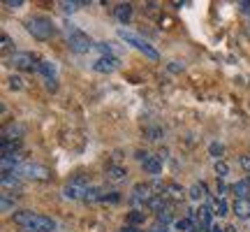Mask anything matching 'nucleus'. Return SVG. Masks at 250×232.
Here are the masks:
<instances>
[{"label": "nucleus", "mask_w": 250, "mask_h": 232, "mask_svg": "<svg viewBox=\"0 0 250 232\" xmlns=\"http://www.w3.org/2000/svg\"><path fill=\"white\" fill-rule=\"evenodd\" d=\"M12 221L26 232H54L56 228H58L54 218L37 214L33 209H19V211H14Z\"/></svg>", "instance_id": "f257e3e1"}, {"label": "nucleus", "mask_w": 250, "mask_h": 232, "mask_svg": "<svg viewBox=\"0 0 250 232\" xmlns=\"http://www.w3.org/2000/svg\"><path fill=\"white\" fill-rule=\"evenodd\" d=\"M26 30L35 37V40H40V42H49V40L56 35L54 21L49 17H44V14H33V17H28L26 19Z\"/></svg>", "instance_id": "f03ea898"}, {"label": "nucleus", "mask_w": 250, "mask_h": 232, "mask_svg": "<svg viewBox=\"0 0 250 232\" xmlns=\"http://www.w3.org/2000/svg\"><path fill=\"white\" fill-rule=\"evenodd\" d=\"M118 37L123 40L125 45L134 46L137 51H142L146 58H151V61H160V54H158V49L151 46L146 40H144L139 33H134V30H127V28H118Z\"/></svg>", "instance_id": "7ed1b4c3"}, {"label": "nucleus", "mask_w": 250, "mask_h": 232, "mask_svg": "<svg viewBox=\"0 0 250 232\" xmlns=\"http://www.w3.org/2000/svg\"><path fill=\"white\" fill-rule=\"evenodd\" d=\"M67 45L74 54H88L90 49L95 46V42L88 37V33H83L77 26H67Z\"/></svg>", "instance_id": "20e7f679"}, {"label": "nucleus", "mask_w": 250, "mask_h": 232, "mask_svg": "<svg viewBox=\"0 0 250 232\" xmlns=\"http://www.w3.org/2000/svg\"><path fill=\"white\" fill-rule=\"evenodd\" d=\"M17 177H23V179H33V181H49L51 179V172L46 170L44 165H37V162H23V165H19L17 172H14Z\"/></svg>", "instance_id": "39448f33"}, {"label": "nucleus", "mask_w": 250, "mask_h": 232, "mask_svg": "<svg viewBox=\"0 0 250 232\" xmlns=\"http://www.w3.org/2000/svg\"><path fill=\"white\" fill-rule=\"evenodd\" d=\"M7 65L9 68H14V70L33 72V70H37L40 61H37V56L30 54V51H17V54H12L7 58Z\"/></svg>", "instance_id": "423d86ee"}, {"label": "nucleus", "mask_w": 250, "mask_h": 232, "mask_svg": "<svg viewBox=\"0 0 250 232\" xmlns=\"http://www.w3.org/2000/svg\"><path fill=\"white\" fill-rule=\"evenodd\" d=\"M151 190H153L151 184H134V186H132V193L127 195V200H130L132 205H142L144 207L153 195H155V193H151Z\"/></svg>", "instance_id": "0eeeda50"}, {"label": "nucleus", "mask_w": 250, "mask_h": 232, "mask_svg": "<svg viewBox=\"0 0 250 232\" xmlns=\"http://www.w3.org/2000/svg\"><path fill=\"white\" fill-rule=\"evenodd\" d=\"M118 56H100L98 61L93 63V70L98 74H111V72L118 70Z\"/></svg>", "instance_id": "6e6552de"}, {"label": "nucleus", "mask_w": 250, "mask_h": 232, "mask_svg": "<svg viewBox=\"0 0 250 232\" xmlns=\"http://www.w3.org/2000/svg\"><path fill=\"white\" fill-rule=\"evenodd\" d=\"M23 135H26V125L19 121H12L2 128V139H9V142H19Z\"/></svg>", "instance_id": "1a4fd4ad"}, {"label": "nucleus", "mask_w": 250, "mask_h": 232, "mask_svg": "<svg viewBox=\"0 0 250 232\" xmlns=\"http://www.w3.org/2000/svg\"><path fill=\"white\" fill-rule=\"evenodd\" d=\"M134 14V7H132V2H118L116 7H114V17H116L118 23H130V19H132Z\"/></svg>", "instance_id": "9d476101"}, {"label": "nucleus", "mask_w": 250, "mask_h": 232, "mask_svg": "<svg viewBox=\"0 0 250 232\" xmlns=\"http://www.w3.org/2000/svg\"><path fill=\"white\" fill-rule=\"evenodd\" d=\"M86 188H88V186H81V184L70 181L67 186L62 188V197H65V200H83V195H86Z\"/></svg>", "instance_id": "9b49d317"}, {"label": "nucleus", "mask_w": 250, "mask_h": 232, "mask_svg": "<svg viewBox=\"0 0 250 232\" xmlns=\"http://www.w3.org/2000/svg\"><path fill=\"white\" fill-rule=\"evenodd\" d=\"M104 177H107V181L121 184V181H125V179H127V167H123V165H107Z\"/></svg>", "instance_id": "f8f14e48"}, {"label": "nucleus", "mask_w": 250, "mask_h": 232, "mask_svg": "<svg viewBox=\"0 0 250 232\" xmlns=\"http://www.w3.org/2000/svg\"><path fill=\"white\" fill-rule=\"evenodd\" d=\"M232 211L236 214V218L248 221V218H250V200H248V197H243V200H234Z\"/></svg>", "instance_id": "ddd939ff"}, {"label": "nucleus", "mask_w": 250, "mask_h": 232, "mask_svg": "<svg viewBox=\"0 0 250 232\" xmlns=\"http://www.w3.org/2000/svg\"><path fill=\"white\" fill-rule=\"evenodd\" d=\"M142 167H144V172H146V174H153V177L162 174V161L158 158V156H148V158L142 162Z\"/></svg>", "instance_id": "4468645a"}, {"label": "nucleus", "mask_w": 250, "mask_h": 232, "mask_svg": "<svg viewBox=\"0 0 250 232\" xmlns=\"http://www.w3.org/2000/svg\"><path fill=\"white\" fill-rule=\"evenodd\" d=\"M229 190H232L234 195H236V200L248 197V193H250V179H241V181L232 184V186H229Z\"/></svg>", "instance_id": "2eb2a0df"}, {"label": "nucleus", "mask_w": 250, "mask_h": 232, "mask_svg": "<svg viewBox=\"0 0 250 232\" xmlns=\"http://www.w3.org/2000/svg\"><path fill=\"white\" fill-rule=\"evenodd\" d=\"M146 209H151V211H155V214H160V211H165L167 209V195H155L146 202Z\"/></svg>", "instance_id": "dca6fc26"}, {"label": "nucleus", "mask_w": 250, "mask_h": 232, "mask_svg": "<svg viewBox=\"0 0 250 232\" xmlns=\"http://www.w3.org/2000/svg\"><path fill=\"white\" fill-rule=\"evenodd\" d=\"M83 5H86L83 0H58V9H61L62 14H74Z\"/></svg>", "instance_id": "f3484780"}, {"label": "nucleus", "mask_w": 250, "mask_h": 232, "mask_svg": "<svg viewBox=\"0 0 250 232\" xmlns=\"http://www.w3.org/2000/svg\"><path fill=\"white\" fill-rule=\"evenodd\" d=\"M104 188L100 186H88L86 188V195H83V202H102V197H104Z\"/></svg>", "instance_id": "a211bd4d"}, {"label": "nucleus", "mask_w": 250, "mask_h": 232, "mask_svg": "<svg viewBox=\"0 0 250 232\" xmlns=\"http://www.w3.org/2000/svg\"><path fill=\"white\" fill-rule=\"evenodd\" d=\"M37 72L44 77L46 81L49 79H56V65L51 61H40V65H37Z\"/></svg>", "instance_id": "6ab92c4d"}, {"label": "nucleus", "mask_w": 250, "mask_h": 232, "mask_svg": "<svg viewBox=\"0 0 250 232\" xmlns=\"http://www.w3.org/2000/svg\"><path fill=\"white\" fill-rule=\"evenodd\" d=\"M211 209H213V216H218V218H223V216L229 214V205L225 202V197H215Z\"/></svg>", "instance_id": "aec40b11"}, {"label": "nucleus", "mask_w": 250, "mask_h": 232, "mask_svg": "<svg viewBox=\"0 0 250 232\" xmlns=\"http://www.w3.org/2000/svg\"><path fill=\"white\" fill-rule=\"evenodd\" d=\"M211 221H213V209H211V207H202V209H199V225L211 230V228H213Z\"/></svg>", "instance_id": "412c9836"}, {"label": "nucleus", "mask_w": 250, "mask_h": 232, "mask_svg": "<svg viewBox=\"0 0 250 232\" xmlns=\"http://www.w3.org/2000/svg\"><path fill=\"white\" fill-rule=\"evenodd\" d=\"M188 195H190V200H202V197L206 195V184L204 181H197V184H192L190 186V190H188Z\"/></svg>", "instance_id": "4be33fe9"}, {"label": "nucleus", "mask_w": 250, "mask_h": 232, "mask_svg": "<svg viewBox=\"0 0 250 232\" xmlns=\"http://www.w3.org/2000/svg\"><path fill=\"white\" fill-rule=\"evenodd\" d=\"M186 193L188 190L183 186H179V184H167V195H169L171 200H181Z\"/></svg>", "instance_id": "5701e85b"}, {"label": "nucleus", "mask_w": 250, "mask_h": 232, "mask_svg": "<svg viewBox=\"0 0 250 232\" xmlns=\"http://www.w3.org/2000/svg\"><path fill=\"white\" fill-rule=\"evenodd\" d=\"M144 221H146V211H139V209H134V211H130L127 214V225H142Z\"/></svg>", "instance_id": "b1692460"}, {"label": "nucleus", "mask_w": 250, "mask_h": 232, "mask_svg": "<svg viewBox=\"0 0 250 232\" xmlns=\"http://www.w3.org/2000/svg\"><path fill=\"white\" fill-rule=\"evenodd\" d=\"M162 135H165V130H162L160 125H151V128H146V130H144V137H146V139H151V142L160 139Z\"/></svg>", "instance_id": "393cba45"}, {"label": "nucleus", "mask_w": 250, "mask_h": 232, "mask_svg": "<svg viewBox=\"0 0 250 232\" xmlns=\"http://www.w3.org/2000/svg\"><path fill=\"white\" fill-rule=\"evenodd\" d=\"M0 42H2V45H0V49H2V54H17V51H14V42H12V37L7 35V33H2V37H0Z\"/></svg>", "instance_id": "a878e982"}, {"label": "nucleus", "mask_w": 250, "mask_h": 232, "mask_svg": "<svg viewBox=\"0 0 250 232\" xmlns=\"http://www.w3.org/2000/svg\"><path fill=\"white\" fill-rule=\"evenodd\" d=\"M213 172H215V177L218 179H225L227 174H229V165L225 161H215L213 162Z\"/></svg>", "instance_id": "bb28decb"}, {"label": "nucleus", "mask_w": 250, "mask_h": 232, "mask_svg": "<svg viewBox=\"0 0 250 232\" xmlns=\"http://www.w3.org/2000/svg\"><path fill=\"white\" fill-rule=\"evenodd\" d=\"M208 153L213 156L215 161H223V153H225V146L220 142H211L208 144Z\"/></svg>", "instance_id": "cd10ccee"}, {"label": "nucleus", "mask_w": 250, "mask_h": 232, "mask_svg": "<svg viewBox=\"0 0 250 232\" xmlns=\"http://www.w3.org/2000/svg\"><path fill=\"white\" fill-rule=\"evenodd\" d=\"M176 230H181V232H192V230H195L192 218H179V221H176Z\"/></svg>", "instance_id": "c85d7f7f"}, {"label": "nucleus", "mask_w": 250, "mask_h": 232, "mask_svg": "<svg viewBox=\"0 0 250 232\" xmlns=\"http://www.w3.org/2000/svg\"><path fill=\"white\" fill-rule=\"evenodd\" d=\"M14 207H17V202H14V200H12L9 195H2V197H0V209H2L5 214H9Z\"/></svg>", "instance_id": "c756f323"}, {"label": "nucleus", "mask_w": 250, "mask_h": 232, "mask_svg": "<svg viewBox=\"0 0 250 232\" xmlns=\"http://www.w3.org/2000/svg\"><path fill=\"white\" fill-rule=\"evenodd\" d=\"M7 86L12 91H21V89H23V79H21L19 74H12V77L7 79Z\"/></svg>", "instance_id": "7c9ffc66"}, {"label": "nucleus", "mask_w": 250, "mask_h": 232, "mask_svg": "<svg viewBox=\"0 0 250 232\" xmlns=\"http://www.w3.org/2000/svg\"><path fill=\"white\" fill-rule=\"evenodd\" d=\"M26 5L23 0H2V7H7V9H21Z\"/></svg>", "instance_id": "2f4dec72"}, {"label": "nucleus", "mask_w": 250, "mask_h": 232, "mask_svg": "<svg viewBox=\"0 0 250 232\" xmlns=\"http://www.w3.org/2000/svg\"><path fill=\"white\" fill-rule=\"evenodd\" d=\"M121 200V193L118 190H109V193H104V197H102V202H118Z\"/></svg>", "instance_id": "473e14b6"}, {"label": "nucleus", "mask_w": 250, "mask_h": 232, "mask_svg": "<svg viewBox=\"0 0 250 232\" xmlns=\"http://www.w3.org/2000/svg\"><path fill=\"white\" fill-rule=\"evenodd\" d=\"M227 190H229V186H225V179H218V184H215V193H218V195L215 197H223Z\"/></svg>", "instance_id": "72a5a7b5"}, {"label": "nucleus", "mask_w": 250, "mask_h": 232, "mask_svg": "<svg viewBox=\"0 0 250 232\" xmlns=\"http://www.w3.org/2000/svg\"><path fill=\"white\" fill-rule=\"evenodd\" d=\"M239 165H241L243 172H250V153H243L241 158H239Z\"/></svg>", "instance_id": "f704fd0d"}, {"label": "nucleus", "mask_w": 250, "mask_h": 232, "mask_svg": "<svg viewBox=\"0 0 250 232\" xmlns=\"http://www.w3.org/2000/svg\"><path fill=\"white\" fill-rule=\"evenodd\" d=\"M236 7H239L241 14H248L250 17V0H239V2H236Z\"/></svg>", "instance_id": "c9c22d12"}, {"label": "nucleus", "mask_w": 250, "mask_h": 232, "mask_svg": "<svg viewBox=\"0 0 250 232\" xmlns=\"http://www.w3.org/2000/svg\"><path fill=\"white\" fill-rule=\"evenodd\" d=\"M183 68H186V65H183V63H179V61H171L169 65H167V70H169V72H183Z\"/></svg>", "instance_id": "e433bc0d"}, {"label": "nucleus", "mask_w": 250, "mask_h": 232, "mask_svg": "<svg viewBox=\"0 0 250 232\" xmlns=\"http://www.w3.org/2000/svg\"><path fill=\"white\" fill-rule=\"evenodd\" d=\"M155 216H158V221H160V223H169V221H171V214L167 211V209H165V211H160V214H155Z\"/></svg>", "instance_id": "4c0bfd02"}, {"label": "nucleus", "mask_w": 250, "mask_h": 232, "mask_svg": "<svg viewBox=\"0 0 250 232\" xmlns=\"http://www.w3.org/2000/svg\"><path fill=\"white\" fill-rule=\"evenodd\" d=\"M134 158H137L139 162H144L146 158H148V151H142V149H139V151H134Z\"/></svg>", "instance_id": "58836bf2"}, {"label": "nucleus", "mask_w": 250, "mask_h": 232, "mask_svg": "<svg viewBox=\"0 0 250 232\" xmlns=\"http://www.w3.org/2000/svg\"><path fill=\"white\" fill-rule=\"evenodd\" d=\"M116 232H142V230H137L132 225H125V228H121V230H116Z\"/></svg>", "instance_id": "ea45409f"}, {"label": "nucleus", "mask_w": 250, "mask_h": 232, "mask_svg": "<svg viewBox=\"0 0 250 232\" xmlns=\"http://www.w3.org/2000/svg\"><path fill=\"white\" fill-rule=\"evenodd\" d=\"M167 153H169L167 149H160V153H158V158H160V161L165 162V161H167Z\"/></svg>", "instance_id": "a19ab883"}, {"label": "nucleus", "mask_w": 250, "mask_h": 232, "mask_svg": "<svg viewBox=\"0 0 250 232\" xmlns=\"http://www.w3.org/2000/svg\"><path fill=\"white\" fill-rule=\"evenodd\" d=\"M225 232H239V228H236V225H229V228H225Z\"/></svg>", "instance_id": "79ce46f5"}, {"label": "nucleus", "mask_w": 250, "mask_h": 232, "mask_svg": "<svg viewBox=\"0 0 250 232\" xmlns=\"http://www.w3.org/2000/svg\"><path fill=\"white\" fill-rule=\"evenodd\" d=\"M211 232H225V230L220 228V225H213V228H211Z\"/></svg>", "instance_id": "37998d69"}, {"label": "nucleus", "mask_w": 250, "mask_h": 232, "mask_svg": "<svg viewBox=\"0 0 250 232\" xmlns=\"http://www.w3.org/2000/svg\"><path fill=\"white\" fill-rule=\"evenodd\" d=\"M151 232H167V230H165V225H162V228H153Z\"/></svg>", "instance_id": "c03bdc74"}, {"label": "nucleus", "mask_w": 250, "mask_h": 232, "mask_svg": "<svg viewBox=\"0 0 250 232\" xmlns=\"http://www.w3.org/2000/svg\"><path fill=\"white\" fill-rule=\"evenodd\" d=\"M248 35H250V26H248Z\"/></svg>", "instance_id": "a18cd8bd"}]
</instances>
